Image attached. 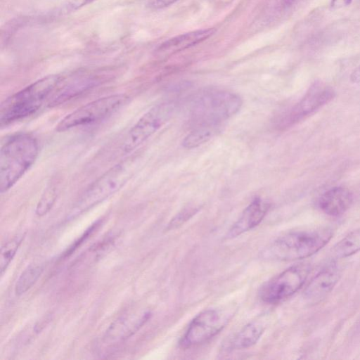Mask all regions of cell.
I'll return each mask as SVG.
<instances>
[{"label":"cell","mask_w":360,"mask_h":360,"mask_svg":"<svg viewBox=\"0 0 360 360\" xmlns=\"http://www.w3.org/2000/svg\"><path fill=\"white\" fill-rule=\"evenodd\" d=\"M56 188L50 186L41 196L36 207L35 213L39 217L46 214L53 207L57 198Z\"/></svg>","instance_id":"cell-22"},{"label":"cell","mask_w":360,"mask_h":360,"mask_svg":"<svg viewBox=\"0 0 360 360\" xmlns=\"http://www.w3.org/2000/svg\"><path fill=\"white\" fill-rule=\"evenodd\" d=\"M61 82V81H60ZM98 82L97 77L91 75H81L70 81L60 82L49 98L50 106L63 103L75 96L92 88Z\"/></svg>","instance_id":"cell-14"},{"label":"cell","mask_w":360,"mask_h":360,"mask_svg":"<svg viewBox=\"0 0 360 360\" xmlns=\"http://www.w3.org/2000/svg\"><path fill=\"white\" fill-rule=\"evenodd\" d=\"M353 202V194L347 188L333 187L326 191L319 200V207L325 214L338 217L344 214Z\"/></svg>","instance_id":"cell-15"},{"label":"cell","mask_w":360,"mask_h":360,"mask_svg":"<svg viewBox=\"0 0 360 360\" xmlns=\"http://www.w3.org/2000/svg\"><path fill=\"white\" fill-rule=\"evenodd\" d=\"M264 330L262 325L250 323L245 326L224 345L226 350L246 349L256 344Z\"/></svg>","instance_id":"cell-17"},{"label":"cell","mask_w":360,"mask_h":360,"mask_svg":"<svg viewBox=\"0 0 360 360\" xmlns=\"http://www.w3.org/2000/svg\"><path fill=\"white\" fill-rule=\"evenodd\" d=\"M44 269L42 264H33L27 266L17 280L15 287L16 295H22L29 290L41 276Z\"/></svg>","instance_id":"cell-20"},{"label":"cell","mask_w":360,"mask_h":360,"mask_svg":"<svg viewBox=\"0 0 360 360\" xmlns=\"http://www.w3.org/2000/svg\"><path fill=\"white\" fill-rule=\"evenodd\" d=\"M220 124H202L189 133L182 141L186 148H196L210 140L218 131Z\"/></svg>","instance_id":"cell-18"},{"label":"cell","mask_w":360,"mask_h":360,"mask_svg":"<svg viewBox=\"0 0 360 360\" xmlns=\"http://www.w3.org/2000/svg\"><path fill=\"white\" fill-rule=\"evenodd\" d=\"M174 103H162L146 112L131 128L122 146L123 153H131L155 133L172 116Z\"/></svg>","instance_id":"cell-9"},{"label":"cell","mask_w":360,"mask_h":360,"mask_svg":"<svg viewBox=\"0 0 360 360\" xmlns=\"http://www.w3.org/2000/svg\"><path fill=\"white\" fill-rule=\"evenodd\" d=\"M233 314V309H210L202 311L188 325L180 340V346L187 349L207 342L225 327Z\"/></svg>","instance_id":"cell-6"},{"label":"cell","mask_w":360,"mask_h":360,"mask_svg":"<svg viewBox=\"0 0 360 360\" xmlns=\"http://www.w3.org/2000/svg\"><path fill=\"white\" fill-rule=\"evenodd\" d=\"M340 277V270L333 263L320 271L304 290V297L310 303L320 302L333 290Z\"/></svg>","instance_id":"cell-12"},{"label":"cell","mask_w":360,"mask_h":360,"mask_svg":"<svg viewBox=\"0 0 360 360\" xmlns=\"http://www.w3.org/2000/svg\"><path fill=\"white\" fill-rule=\"evenodd\" d=\"M334 90L321 82H315L297 103L283 121L285 124H292L313 114L330 102L335 96Z\"/></svg>","instance_id":"cell-10"},{"label":"cell","mask_w":360,"mask_h":360,"mask_svg":"<svg viewBox=\"0 0 360 360\" xmlns=\"http://www.w3.org/2000/svg\"><path fill=\"white\" fill-rule=\"evenodd\" d=\"M360 250V230H355L340 240L333 249L338 258L351 256Z\"/></svg>","instance_id":"cell-19"},{"label":"cell","mask_w":360,"mask_h":360,"mask_svg":"<svg viewBox=\"0 0 360 360\" xmlns=\"http://www.w3.org/2000/svg\"><path fill=\"white\" fill-rule=\"evenodd\" d=\"M179 0H146L147 5L152 8H162L169 6Z\"/></svg>","instance_id":"cell-25"},{"label":"cell","mask_w":360,"mask_h":360,"mask_svg":"<svg viewBox=\"0 0 360 360\" xmlns=\"http://www.w3.org/2000/svg\"><path fill=\"white\" fill-rule=\"evenodd\" d=\"M23 238L24 235L17 236L1 247L0 255V271L1 275L13 260Z\"/></svg>","instance_id":"cell-21"},{"label":"cell","mask_w":360,"mask_h":360,"mask_svg":"<svg viewBox=\"0 0 360 360\" xmlns=\"http://www.w3.org/2000/svg\"><path fill=\"white\" fill-rule=\"evenodd\" d=\"M241 105L242 100L235 93L210 91L195 102L193 116L199 125L221 124L223 121L237 113Z\"/></svg>","instance_id":"cell-5"},{"label":"cell","mask_w":360,"mask_h":360,"mask_svg":"<svg viewBox=\"0 0 360 360\" xmlns=\"http://www.w3.org/2000/svg\"><path fill=\"white\" fill-rule=\"evenodd\" d=\"M132 158L121 162L94 181L79 198L69 218L77 216L117 192L132 177Z\"/></svg>","instance_id":"cell-4"},{"label":"cell","mask_w":360,"mask_h":360,"mask_svg":"<svg viewBox=\"0 0 360 360\" xmlns=\"http://www.w3.org/2000/svg\"><path fill=\"white\" fill-rule=\"evenodd\" d=\"M269 208V203L259 198H255L229 229L226 238H236L257 226L266 214Z\"/></svg>","instance_id":"cell-13"},{"label":"cell","mask_w":360,"mask_h":360,"mask_svg":"<svg viewBox=\"0 0 360 360\" xmlns=\"http://www.w3.org/2000/svg\"><path fill=\"white\" fill-rule=\"evenodd\" d=\"M62 77H44L7 98L0 107V125H8L34 114L53 93Z\"/></svg>","instance_id":"cell-3"},{"label":"cell","mask_w":360,"mask_h":360,"mask_svg":"<svg viewBox=\"0 0 360 360\" xmlns=\"http://www.w3.org/2000/svg\"><path fill=\"white\" fill-rule=\"evenodd\" d=\"M352 0H331L330 6L334 9L345 7L350 4Z\"/></svg>","instance_id":"cell-26"},{"label":"cell","mask_w":360,"mask_h":360,"mask_svg":"<svg viewBox=\"0 0 360 360\" xmlns=\"http://www.w3.org/2000/svg\"><path fill=\"white\" fill-rule=\"evenodd\" d=\"M96 0H68L64 5V11L72 12L85 6Z\"/></svg>","instance_id":"cell-24"},{"label":"cell","mask_w":360,"mask_h":360,"mask_svg":"<svg viewBox=\"0 0 360 360\" xmlns=\"http://www.w3.org/2000/svg\"><path fill=\"white\" fill-rule=\"evenodd\" d=\"M215 29L198 30L181 34L169 39L163 43L159 49L161 53L172 54L195 46L211 37Z\"/></svg>","instance_id":"cell-16"},{"label":"cell","mask_w":360,"mask_h":360,"mask_svg":"<svg viewBox=\"0 0 360 360\" xmlns=\"http://www.w3.org/2000/svg\"><path fill=\"white\" fill-rule=\"evenodd\" d=\"M124 94H113L93 101L70 112L56 125L61 132L103 120L117 111L126 101Z\"/></svg>","instance_id":"cell-7"},{"label":"cell","mask_w":360,"mask_h":360,"mask_svg":"<svg viewBox=\"0 0 360 360\" xmlns=\"http://www.w3.org/2000/svg\"><path fill=\"white\" fill-rule=\"evenodd\" d=\"M148 311L125 314L111 323L103 336L105 344L116 345L135 334L150 319Z\"/></svg>","instance_id":"cell-11"},{"label":"cell","mask_w":360,"mask_h":360,"mask_svg":"<svg viewBox=\"0 0 360 360\" xmlns=\"http://www.w3.org/2000/svg\"><path fill=\"white\" fill-rule=\"evenodd\" d=\"M351 80L353 82H360V66L356 68L351 75Z\"/></svg>","instance_id":"cell-27"},{"label":"cell","mask_w":360,"mask_h":360,"mask_svg":"<svg viewBox=\"0 0 360 360\" xmlns=\"http://www.w3.org/2000/svg\"><path fill=\"white\" fill-rule=\"evenodd\" d=\"M39 145L26 133L13 134L6 139L0 150V191H8L35 162Z\"/></svg>","instance_id":"cell-1"},{"label":"cell","mask_w":360,"mask_h":360,"mask_svg":"<svg viewBox=\"0 0 360 360\" xmlns=\"http://www.w3.org/2000/svg\"><path fill=\"white\" fill-rule=\"evenodd\" d=\"M332 236L331 229L327 227L290 232L275 240L261 255L264 259L276 261L304 259L323 248Z\"/></svg>","instance_id":"cell-2"},{"label":"cell","mask_w":360,"mask_h":360,"mask_svg":"<svg viewBox=\"0 0 360 360\" xmlns=\"http://www.w3.org/2000/svg\"><path fill=\"white\" fill-rule=\"evenodd\" d=\"M309 272L308 263L290 266L262 285L259 292L260 298L270 304L288 298L303 285Z\"/></svg>","instance_id":"cell-8"},{"label":"cell","mask_w":360,"mask_h":360,"mask_svg":"<svg viewBox=\"0 0 360 360\" xmlns=\"http://www.w3.org/2000/svg\"><path fill=\"white\" fill-rule=\"evenodd\" d=\"M198 211V208L195 207H190L185 208L179 213H178L168 224V229H176L184 222L188 220L192 216H193Z\"/></svg>","instance_id":"cell-23"}]
</instances>
